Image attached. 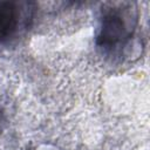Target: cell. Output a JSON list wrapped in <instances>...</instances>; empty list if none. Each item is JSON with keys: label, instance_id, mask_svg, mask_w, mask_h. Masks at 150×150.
Here are the masks:
<instances>
[{"label": "cell", "instance_id": "6da1fadb", "mask_svg": "<svg viewBox=\"0 0 150 150\" xmlns=\"http://www.w3.org/2000/svg\"><path fill=\"white\" fill-rule=\"evenodd\" d=\"M130 28L131 27L128 25L120 9H110L104 14L101 22L100 32L97 34L98 46L111 49L118 45H122V42L128 39Z\"/></svg>", "mask_w": 150, "mask_h": 150}, {"label": "cell", "instance_id": "7a4b0ae2", "mask_svg": "<svg viewBox=\"0 0 150 150\" xmlns=\"http://www.w3.org/2000/svg\"><path fill=\"white\" fill-rule=\"evenodd\" d=\"M16 2H0V42L11 38L19 28L25 11L19 9Z\"/></svg>", "mask_w": 150, "mask_h": 150}]
</instances>
